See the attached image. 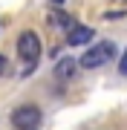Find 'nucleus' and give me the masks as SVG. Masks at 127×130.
Masks as SVG:
<instances>
[{
  "instance_id": "6",
  "label": "nucleus",
  "mask_w": 127,
  "mask_h": 130,
  "mask_svg": "<svg viewBox=\"0 0 127 130\" xmlns=\"http://www.w3.org/2000/svg\"><path fill=\"white\" fill-rule=\"evenodd\" d=\"M72 72H75V61H72V58H61V61H58V67H55L58 78H69Z\"/></svg>"
},
{
  "instance_id": "4",
  "label": "nucleus",
  "mask_w": 127,
  "mask_h": 130,
  "mask_svg": "<svg viewBox=\"0 0 127 130\" xmlns=\"http://www.w3.org/2000/svg\"><path fill=\"white\" fill-rule=\"evenodd\" d=\"M93 38H95V29L93 26H78L75 23L69 32H66V43H69V46H87Z\"/></svg>"
},
{
  "instance_id": "2",
  "label": "nucleus",
  "mask_w": 127,
  "mask_h": 130,
  "mask_svg": "<svg viewBox=\"0 0 127 130\" xmlns=\"http://www.w3.org/2000/svg\"><path fill=\"white\" fill-rule=\"evenodd\" d=\"M113 58H116V43L113 41H101V43H93V46L81 55L78 64L84 67V70H95V67H104Z\"/></svg>"
},
{
  "instance_id": "1",
  "label": "nucleus",
  "mask_w": 127,
  "mask_h": 130,
  "mask_svg": "<svg viewBox=\"0 0 127 130\" xmlns=\"http://www.w3.org/2000/svg\"><path fill=\"white\" fill-rule=\"evenodd\" d=\"M17 55L26 64V72L35 70V64H38V58H41V38H38V32H32V29L20 32V38H17Z\"/></svg>"
},
{
  "instance_id": "3",
  "label": "nucleus",
  "mask_w": 127,
  "mask_h": 130,
  "mask_svg": "<svg viewBox=\"0 0 127 130\" xmlns=\"http://www.w3.org/2000/svg\"><path fill=\"white\" fill-rule=\"evenodd\" d=\"M12 124L17 127V130H35L41 124V110L35 104H23V107H17V110L12 113Z\"/></svg>"
},
{
  "instance_id": "7",
  "label": "nucleus",
  "mask_w": 127,
  "mask_h": 130,
  "mask_svg": "<svg viewBox=\"0 0 127 130\" xmlns=\"http://www.w3.org/2000/svg\"><path fill=\"white\" fill-rule=\"evenodd\" d=\"M118 72L127 78V49H124V55H121V61H118Z\"/></svg>"
},
{
  "instance_id": "10",
  "label": "nucleus",
  "mask_w": 127,
  "mask_h": 130,
  "mask_svg": "<svg viewBox=\"0 0 127 130\" xmlns=\"http://www.w3.org/2000/svg\"><path fill=\"white\" fill-rule=\"evenodd\" d=\"M118 3H124V0H118Z\"/></svg>"
},
{
  "instance_id": "5",
  "label": "nucleus",
  "mask_w": 127,
  "mask_h": 130,
  "mask_svg": "<svg viewBox=\"0 0 127 130\" xmlns=\"http://www.w3.org/2000/svg\"><path fill=\"white\" fill-rule=\"evenodd\" d=\"M49 23L58 26V29H72V26H75V20H72L69 14H64V12H52V14H49Z\"/></svg>"
},
{
  "instance_id": "9",
  "label": "nucleus",
  "mask_w": 127,
  "mask_h": 130,
  "mask_svg": "<svg viewBox=\"0 0 127 130\" xmlns=\"http://www.w3.org/2000/svg\"><path fill=\"white\" fill-rule=\"evenodd\" d=\"M55 3H64V0H55Z\"/></svg>"
},
{
  "instance_id": "8",
  "label": "nucleus",
  "mask_w": 127,
  "mask_h": 130,
  "mask_svg": "<svg viewBox=\"0 0 127 130\" xmlns=\"http://www.w3.org/2000/svg\"><path fill=\"white\" fill-rule=\"evenodd\" d=\"M3 72H6V58L0 55V75H3Z\"/></svg>"
}]
</instances>
